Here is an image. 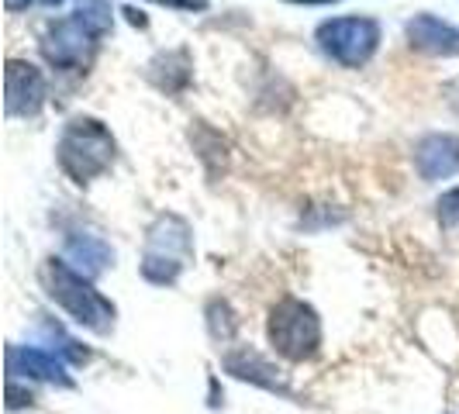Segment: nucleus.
<instances>
[{
    "mask_svg": "<svg viewBox=\"0 0 459 414\" xmlns=\"http://www.w3.org/2000/svg\"><path fill=\"white\" fill-rule=\"evenodd\" d=\"M39 48H42V56H46V63L52 69H59V73H87L97 48H100V39L76 14H69V18H56V22L46 24Z\"/></svg>",
    "mask_w": 459,
    "mask_h": 414,
    "instance_id": "nucleus-6",
    "label": "nucleus"
},
{
    "mask_svg": "<svg viewBox=\"0 0 459 414\" xmlns=\"http://www.w3.org/2000/svg\"><path fill=\"white\" fill-rule=\"evenodd\" d=\"M125 14H128V22L135 24V28H145V24H149V18H145L142 11H135V7H125Z\"/></svg>",
    "mask_w": 459,
    "mask_h": 414,
    "instance_id": "nucleus-21",
    "label": "nucleus"
},
{
    "mask_svg": "<svg viewBox=\"0 0 459 414\" xmlns=\"http://www.w3.org/2000/svg\"><path fill=\"white\" fill-rule=\"evenodd\" d=\"M411 156H414V169H418V177H421L425 184L459 177V135L432 132V135L414 142Z\"/></svg>",
    "mask_w": 459,
    "mask_h": 414,
    "instance_id": "nucleus-8",
    "label": "nucleus"
},
{
    "mask_svg": "<svg viewBox=\"0 0 459 414\" xmlns=\"http://www.w3.org/2000/svg\"><path fill=\"white\" fill-rule=\"evenodd\" d=\"M7 376H24V380H42L52 387H73V376L66 373V363L35 345H7Z\"/></svg>",
    "mask_w": 459,
    "mask_h": 414,
    "instance_id": "nucleus-9",
    "label": "nucleus"
},
{
    "mask_svg": "<svg viewBox=\"0 0 459 414\" xmlns=\"http://www.w3.org/2000/svg\"><path fill=\"white\" fill-rule=\"evenodd\" d=\"M436 214H438V225H442V229L459 231V186L446 190V194L438 197Z\"/></svg>",
    "mask_w": 459,
    "mask_h": 414,
    "instance_id": "nucleus-18",
    "label": "nucleus"
},
{
    "mask_svg": "<svg viewBox=\"0 0 459 414\" xmlns=\"http://www.w3.org/2000/svg\"><path fill=\"white\" fill-rule=\"evenodd\" d=\"M145 76L156 91H162L166 97H177L194 83V59L186 48H166V52L149 59Z\"/></svg>",
    "mask_w": 459,
    "mask_h": 414,
    "instance_id": "nucleus-12",
    "label": "nucleus"
},
{
    "mask_svg": "<svg viewBox=\"0 0 459 414\" xmlns=\"http://www.w3.org/2000/svg\"><path fill=\"white\" fill-rule=\"evenodd\" d=\"M73 14L87 24L97 39H108L111 28H115V7H111V0H76Z\"/></svg>",
    "mask_w": 459,
    "mask_h": 414,
    "instance_id": "nucleus-16",
    "label": "nucleus"
},
{
    "mask_svg": "<svg viewBox=\"0 0 459 414\" xmlns=\"http://www.w3.org/2000/svg\"><path fill=\"white\" fill-rule=\"evenodd\" d=\"M42 335L52 342V352H56L59 359L73 363V367H83V363H91V359H93L91 349H83L76 339H69L66 332H63V324H56L52 318H46V322H42Z\"/></svg>",
    "mask_w": 459,
    "mask_h": 414,
    "instance_id": "nucleus-15",
    "label": "nucleus"
},
{
    "mask_svg": "<svg viewBox=\"0 0 459 414\" xmlns=\"http://www.w3.org/2000/svg\"><path fill=\"white\" fill-rule=\"evenodd\" d=\"M39 280H42L48 298L56 300L80 328H87L93 335H111L115 332L117 307L93 287L91 276L76 273L66 259L48 255L42 270H39Z\"/></svg>",
    "mask_w": 459,
    "mask_h": 414,
    "instance_id": "nucleus-1",
    "label": "nucleus"
},
{
    "mask_svg": "<svg viewBox=\"0 0 459 414\" xmlns=\"http://www.w3.org/2000/svg\"><path fill=\"white\" fill-rule=\"evenodd\" d=\"M266 335L287 363H307L322 352V318L300 298L276 300L266 318Z\"/></svg>",
    "mask_w": 459,
    "mask_h": 414,
    "instance_id": "nucleus-4",
    "label": "nucleus"
},
{
    "mask_svg": "<svg viewBox=\"0 0 459 414\" xmlns=\"http://www.w3.org/2000/svg\"><path fill=\"white\" fill-rule=\"evenodd\" d=\"M225 373H231L235 380H246V384H255V387H263V391H273V393H283V397H290V384L280 376V369L266 359V356H259L253 345H235L225 352Z\"/></svg>",
    "mask_w": 459,
    "mask_h": 414,
    "instance_id": "nucleus-10",
    "label": "nucleus"
},
{
    "mask_svg": "<svg viewBox=\"0 0 459 414\" xmlns=\"http://www.w3.org/2000/svg\"><path fill=\"white\" fill-rule=\"evenodd\" d=\"M207 328H211V335H214V342H231L235 339V311H231L229 300L214 298L207 304Z\"/></svg>",
    "mask_w": 459,
    "mask_h": 414,
    "instance_id": "nucleus-17",
    "label": "nucleus"
},
{
    "mask_svg": "<svg viewBox=\"0 0 459 414\" xmlns=\"http://www.w3.org/2000/svg\"><path fill=\"white\" fill-rule=\"evenodd\" d=\"M287 4H311V7H318V4H339V0H287Z\"/></svg>",
    "mask_w": 459,
    "mask_h": 414,
    "instance_id": "nucleus-22",
    "label": "nucleus"
},
{
    "mask_svg": "<svg viewBox=\"0 0 459 414\" xmlns=\"http://www.w3.org/2000/svg\"><path fill=\"white\" fill-rule=\"evenodd\" d=\"M117 160V142L111 128L93 115H76L63 125L56 142V162L73 184L87 186L104 177Z\"/></svg>",
    "mask_w": 459,
    "mask_h": 414,
    "instance_id": "nucleus-2",
    "label": "nucleus"
},
{
    "mask_svg": "<svg viewBox=\"0 0 459 414\" xmlns=\"http://www.w3.org/2000/svg\"><path fill=\"white\" fill-rule=\"evenodd\" d=\"M315 42L332 63L345 69H363L380 48V24L363 14L328 18L315 28Z\"/></svg>",
    "mask_w": 459,
    "mask_h": 414,
    "instance_id": "nucleus-5",
    "label": "nucleus"
},
{
    "mask_svg": "<svg viewBox=\"0 0 459 414\" xmlns=\"http://www.w3.org/2000/svg\"><path fill=\"white\" fill-rule=\"evenodd\" d=\"M46 73L28 59H7L4 66V111L7 117H39L46 108Z\"/></svg>",
    "mask_w": 459,
    "mask_h": 414,
    "instance_id": "nucleus-7",
    "label": "nucleus"
},
{
    "mask_svg": "<svg viewBox=\"0 0 459 414\" xmlns=\"http://www.w3.org/2000/svg\"><path fill=\"white\" fill-rule=\"evenodd\" d=\"M149 4H160L169 11H207V0H149Z\"/></svg>",
    "mask_w": 459,
    "mask_h": 414,
    "instance_id": "nucleus-19",
    "label": "nucleus"
},
{
    "mask_svg": "<svg viewBox=\"0 0 459 414\" xmlns=\"http://www.w3.org/2000/svg\"><path fill=\"white\" fill-rule=\"evenodd\" d=\"M31 4H42V0H4V7L14 14V11H28Z\"/></svg>",
    "mask_w": 459,
    "mask_h": 414,
    "instance_id": "nucleus-20",
    "label": "nucleus"
},
{
    "mask_svg": "<svg viewBox=\"0 0 459 414\" xmlns=\"http://www.w3.org/2000/svg\"><path fill=\"white\" fill-rule=\"evenodd\" d=\"M194 259V231L190 221L166 211L145 229V249H142V276L156 287H173L180 273Z\"/></svg>",
    "mask_w": 459,
    "mask_h": 414,
    "instance_id": "nucleus-3",
    "label": "nucleus"
},
{
    "mask_svg": "<svg viewBox=\"0 0 459 414\" xmlns=\"http://www.w3.org/2000/svg\"><path fill=\"white\" fill-rule=\"evenodd\" d=\"M46 7H59V4H66V0H42Z\"/></svg>",
    "mask_w": 459,
    "mask_h": 414,
    "instance_id": "nucleus-23",
    "label": "nucleus"
},
{
    "mask_svg": "<svg viewBox=\"0 0 459 414\" xmlns=\"http://www.w3.org/2000/svg\"><path fill=\"white\" fill-rule=\"evenodd\" d=\"M66 263L83 276H100L108 266H115V249L100 238V235H87V231H73L66 238Z\"/></svg>",
    "mask_w": 459,
    "mask_h": 414,
    "instance_id": "nucleus-13",
    "label": "nucleus"
},
{
    "mask_svg": "<svg viewBox=\"0 0 459 414\" xmlns=\"http://www.w3.org/2000/svg\"><path fill=\"white\" fill-rule=\"evenodd\" d=\"M190 142H194V152L201 156V162L207 166L211 177H221L229 169V142H225L221 132H214L207 121H194Z\"/></svg>",
    "mask_w": 459,
    "mask_h": 414,
    "instance_id": "nucleus-14",
    "label": "nucleus"
},
{
    "mask_svg": "<svg viewBox=\"0 0 459 414\" xmlns=\"http://www.w3.org/2000/svg\"><path fill=\"white\" fill-rule=\"evenodd\" d=\"M404 35H408V46L425 52V56H438V59L459 56V28L429 14V11L414 14L411 22L404 24Z\"/></svg>",
    "mask_w": 459,
    "mask_h": 414,
    "instance_id": "nucleus-11",
    "label": "nucleus"
}]
</instances>
